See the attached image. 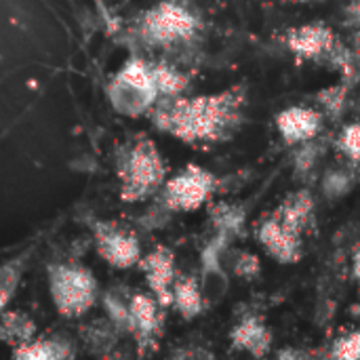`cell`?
I'll list each match as a JSON object with an SVG mask.
<instances>
[{
    "label": "cell",
    "mask_w": 360,
    "mask_h": 360,
    "mask_svg": "<svg viewBox=\"0 0 360 360\" xmlns=\"http://www.w3.org/2000/svg\"><path fill=\"white\" fill-rule=\"evenodd\" d=\"M240 118V97L232 91L184 101L171 114L173 131L184 139H217Z\"/></svg>",
    "instance_id": "6da1fadb"
},
{
    "label": "cell",
    "mask_w": 360,
    "mask_h": 360,
    "mask_svg": "<svg viewBox=\"0 0 360 360\" xmlns=\"http://www.w3.org/2000/svg\"><path fill=\"white\" fill-rule=\"evenodd\" d=\"M255 236L259 245L266 249V253L278 264H297L304 255L302 234L283 224L274 215V211L268 217H264V221H259Z\"/></svg>",
    "instance_id": "7a4b0ae2"
},
{
    "label": "cell",
    "mask_w": 360,
    "mask_h": 360,
    "mask_svg": "<svg viewBox=\"0 0 360 360\" xmlns=\"http://www.w3.org/2000/svg\"><path fill=\"white\" fill-rule=\"evenodd\" d=\"M323 112L316 108H306V105H289L281 110L274 118L278 135L291 143L300 146L304 141L316 139L323 131Z\"/></svg>",
    "instance_id": "3957f363"
},
{
    "label": "cell",
    "mask_w": 360,
    "mask_h": 360,
    "mask_svg": "<svg viewBox=\"0 0 360 360\" xmlns=\"http://www.w3.org/2000/svg\"><path fill=\"white\" fill-rule=\"evenodd\" d=\"M289 51L302 59H327L331 49L335 46L338 38L333 30L321 21L316 23H304L297 27H291L285 38Z\"/></svg>",
    "instance_id": "277c9868"
},
{
    "label": "cell",
    "mask_w": 360,
    "mask_h": 360,
    "mask_svg": "<svg viewBox=\"0 0 360 360\" xmlns=\"http://www.w3.org/2000/svg\"><path fill=\"white\" fill-rule=\"evenodd\" d=\"M215 179L211 173L192 167L190 171L181 173L179 177H175L169 186V202L175 209H184V211H192L196 207H200L209 194L213 192Z\"/></svg>",
    "instance_id": "5b68a950"
},
{
    "label": "cell",
    "mask_w": 360,
    "mask_h": 360,
    "mask_svg": "<svg viewBox=\"0 0 360 360\" xmlns=\"http://www.w3.org/2000/svg\"><path fill=\"white\" fill-rule=\"evenodd\" d=\"M314 209H316V205H314L312 192L310 190H297V192L289 194L274 209V215L283 224H287L291 230H295L304 236L314 226Z\"/></svg>",
    "instance_id": "8992f818"
},
{
    "label": "cell",
    "mask_w": 360,
    "mask_h": 360,
    "mask_svg": "<svg viewBox=\"0 0 360 360\" xmlns=\"http://www.w3.org/2000/svg\"><path fill=\"white\" fill-rule=\"evenodd\" d=\"M232 344L253 356H266L272 346V331L259 316H245L232 331Z\"/></svg>",
    "instance_id": "52a82bcc"
},
{
    "label": "cell",
    "mask_w": 360,
    "mask_h": 360,
    "mask_svg": "<svg viewBox=\"0 0 360 360\" xmlns=\"http://www.w3.org/2000/svg\"><path fill=\"white\" fill-rule=\"evenodd\" d=\"M150 27L162 40L184 38L194 32V17L181 6H162L154 13Z\"/></svg>",
    "instance_id": "ba28073f"
},
{
    "label": "cell",
    "mask_w": 360,
    "mask_h": 360,
    "mask_svg": "<svg viewBox=\"0 0 360 360\" xmlns=\"http://www.w3.org/2000/svg\"><path fill=\"white\" fill-rule=\"evenodd\" d=\"M354 186V173L346 167H335L329 169L323 177V192L329 198H340L346 196Z\"/></svg>",
    "instance_id": "9c48e42d"
},
{
    "label": "cell",
    "mask_w": 360,
    "mask_h": 360,
    "mask_svg": "<svg viewBox=\"0 0 360 360\" xmlns=\"http://www.w3.org/2000/svg\"><path fill=\"white\" fill-rule=\"evenodd\" d=\"M316 101L321 103V108L325 110L327 116L331 118H340L342 112L346 110V101H348V84H333L327 89H321L316 95Z\"/></svg>",
    "instance_id": "30bf717a"
},
{
    "label": "cell",
    "mask_w": 360,
    "mask_h": 360,
    "mask_svg": "<svg viewBox=\"0 0 360 360\" xmlns=\"http://www.w3.org/2000/svg\"><path fill=\"white\" fill-rule=\"evenodd\" d=\"M175 300L186 316H196L202 308V291L194 281H181L175 291Z\"/></svg>",
    "instance_id": "8fae6325"
},
{
    "label": "cell",
    "mask_w": 360,
    "mask_h": 360,
    "mask_svg": "<svg viewBox=\"0 0 360 360\" xmlns=\"http://www.w3.org/2000/svg\"><path fill=\"white\" fill-rule=\"evenodd\" d=\"M338 150L348 158L350 165H360V122H350L346 124L338 139Z\"/></svg>",
    "instance_id": "7c38bea8"
},
{
    "label": "cell",
    "mask_w": 360,
    "mask_h": 360,
    "mask_svg": "<svg viewBox=\"0 0 360 360\" xmlns=\"http://www.w3.org/2000/svg\"><path fill=\"white\" fill-rule=\"evenodd\" d=\"M321 154H323V148L319 146L316 139H310V141H304L300 143V150L295 154V160H293V167L297 173L306 175L310 171H314L316 162L321 160Z\"/></svg>",
    "instance_id": "4fadbf2b"
},
{
    "label": "cell",
    "mask_w": 360,
    "mask_h": 360,
    "mask_svg": "<svg viewBox=\"0 0 360 360\" xmlns=\"http://www.w3.org/2000/svg\"><path fill=\"white\" fill-rule=\"evenodd\" d=\"M59 295L65 297V306H76V304H86L89 289L86 281L80 278V274H65L63 287H59Z\"/></svg>",
    "instance_id": "5bb4252c"
},
{
    "label": "cell",
    "mask_w": 360,
    "mask_h": 360,
    "mask_svg": "<svg viewBox=\"0 0 360 360\" xmlns=\"http://www.w3.org/2000/svg\"><path fill=\"white\" fill-rule=\"evenodd\" d=\"M338 360H359L360 359V331H350L333 342L329 352Z\"/></svg>",
    "instance_id": "9a60e30c"
},
{
    "label": "cell",
    "mask_w": 360,
    "mask_h": 360,
    "mask_svg": "<svg viewBox=\"0 0 360 360\" xmlns=\"http://www.w3.org/2000/svg\"><path fill=\"white\" fill-rule=\"evenodd\" d=\"M215 221L219 226V230L224 232V236L228 234H234L243 228L245 224V211L240 207H234V205H226L221 207L217 213H215Z\"/></svg>",
    "instance_id": "2e32d148"
},
{
    "label": "cell",
    "mask_w": 360,
    "mask_h": 360,
    "mask_svg": "<svg viewBox=\"0 0 360 360\" xmlns=\"http://www.w3.org/2000/svg\"><path fill=\"white\" fill-rule=\"evenodd\" d=\"M234 270L240 278H255L262 270V264H259V257L253 255V253H240L236 257V264H234Z\"/></svg>",
    "instance_id": "e0dca14e"
},
{
    "label": "cell",
    "mask_w": 360,
    "mask_h": 360,
    "mask_svg": "<svg viewBox=\"0 0 360 360\" xmlns=\"http://www.w3.org/2000/svg\"><path fill=\"white\" fill-rule=\"evenodd\" d=\"M354 276H356V281H359L360 285V251L354 255Z\"/></svg>",
    "instance_id": "ac0fdd59"
},
{
    "label": "cell",
    "mask_w": 360,
    "mask_h": 360,
    "mask_svg": "<svg viewBox=\"0 0 360 360\" xmlns=\"http://www.w3.org/2000/svg\"><path fill=\"white\" fill-rule=\"evenodd\" d=\"M285 2H316V0H285Z\"/></svg>",
    "instance_id": "d6986e66"
}]
</instances>
